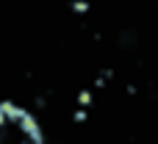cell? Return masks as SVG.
<instances>
[{"label":"cell","instance_id":"1","mask_svg":"<svg viewBox=\"0 0 158 144\" xmlns=\"http://www.w3.org/2000/svg\"><path fill=\"white\" fill-rule=\"evenodd\" d=\"M0 144H42L36 125L17 108H0Z\"/></svg>","mask_w":158,"mask_h":144}]
</instances>
